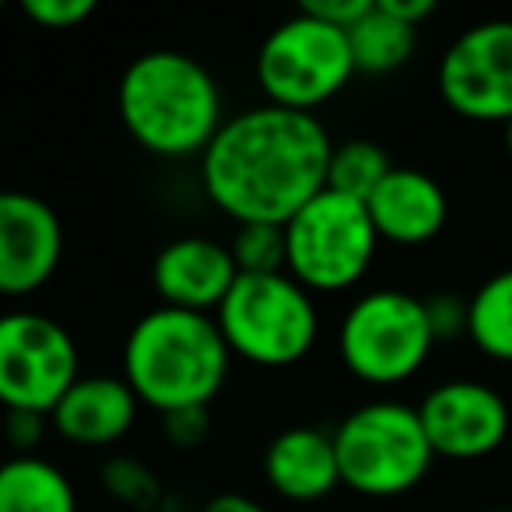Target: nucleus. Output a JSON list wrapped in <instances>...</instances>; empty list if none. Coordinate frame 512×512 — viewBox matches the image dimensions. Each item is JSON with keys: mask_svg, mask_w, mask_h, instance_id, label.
<instances>
[{"mask_svg": "<svg viewBox=\"0 0 512 512\" xmlns=\"http://www.w3.org/2000/svg\"><path fill=\"white\" fill-rule=\"evenodd\" d=\"M239 274L285 271V225H239L228 242Z\"/></svg>", "mask_w": 512, "mask_h": 512, "instance_id": "412c9836", "label": "nucleus"}, {"mask_svg": "<svg viewBox=\"0 0 512 512\" xmlns=\"http://www.w3.org/2000/svg\"><path fill=\"white\" fill-rule=\"evenodd\" d=\"M235 278L239 267L232 260V249L207 235H183L165 242L151 264V285L162 306L190 309V313H214Z\"/></svg>", "mask_w": 512, "mask_h": 512, "instance_id": "ddd939ff", "label": "nucleus"}, {"mask_svg": "<svg viewBox=\"0 0 512 512\" xmlns=\"http://www.w3.org/2000/svg\"><path fill=\"white\" fill-rule=\"evenodd\" d=\"M379 235L362 200L320 190L285 221V271L306 292H348L369 274Z\"/></svg>", "mask_w": 512, "mask_h": 512, "instance_id": "423d86ee", "label": "nucleus"}, {"mask_svg": "<svg viewBox=\"0 0 512 512\" xmlns=\"http://www.w3.org/2000/svg\"><path fill=\"white\" fill-rule=\"evenodd\" d=\"M365 207H369L379 242L386 239L397 246H421L435 239L449 218V200L439 179L421 169H407V165H393V172L376 186Z\"/></svg>", "mask_w": 512, "mask_h": 512, "instance_id": "4468645a", "label": "nucleus"}, {"mask_svg": "<svg viewBox=\"0 0 512 512\" xmlns=\"http://www.w3.org/2000/svg\"><path fill=\"white\" fill-rule=\"evenodd\" d=\"M330 151L334 141L313 113L264 102L225 116L200 155V186L239 225H285L327 190Z\"/></svg>", "mask_w": 512, "mask_h": 512, "instance_id": "f257e3e1", "label": "nucleus"}, {"mask_svg": "<svg viewBox=\"0 0 512 512\" xmlns=\"http://www.w3.org/2000/svg\"><path fill=\"white\" fill-rule=\"evenodd\" d=\"M137 393L123 376H81L50 411V425L74 446H113L134 428Z\"/></svg>", "mask_w": 512, "mask_h": 512, "instance_id": "2eb2a0df", "label": "nucleus"}, {"mask_svg": "<svg viewBox=\"0 0 512 512\" xmlns=\"http://www.w3.org/2000/svg\"><path fill=\"white\" fill-rule=\"evenodd\" d=\"M46 428H50V414L36 411H8L4 418V439L15 449V456H32L46 439Z\"/></svg>", "mask_w": 512, "mask_h": 512, "instance_id": "a878e982", "label": "nucleus"}, {"mask_svg": "<svg viewBox=\"0 0 512 512\" xmlns=\"http://www.w3.org/2000/svg\"><path fill=\"white\" fill-rule=\"evenodd\" d=\"M418 418L435 456L481 460L505 442L512 414L505 397L481 379H449L425 393Z\"/></svg>", "mask_w": 512, "mask_h": 512, "instance_id": "9b49d317", "label": "nucleus"}, {"mask_svg": "<svg viewBox=\"0 0 512 512\" xmlns=\"http://www.w3.org/2000/svg\"><path fill=\"white\" fill-rule=\"evenodd\" d=\"M341 484L369 498H393L418 488L435 463L418 407L369 400L334 428Z\"/></svg>", "mask_w": 512, "mask_h": 512, "instance_id": "39448f33", "label": "nucleus"}, {"mask_svg": "<svg viewBox=\"0 0 512 512\" xmlns=\"http://www.w3.org/2000/svg\"><path fill=\"white\" fill-rule=\"evenodd\" d=\"M22 11L43 29H74L95 15V0H25Z\"/></svg>", "mask_w": 512, "mask_h": 512, "instance_id": "b1692460", "label": "nucleus"}, {"mask_svg": "<svg viewBox=\"0 0 512 512\" xmlns=\"http://www.w3.org/2000/svg\"><path fill=\"white\" fill-rule=\"evenodd\" d=\"M369 8H372V0H302L299 4V11H306V15L320 18V22L334 25V29H344V32H348Z\"/></svg>", "mask_w": 512, "mask_h": 512, "instance_id": "bb28decb", "label": "nucleus"}, {"mask_svg": "<svg viewBox=\"0 0 512 512\" xmlns=\"http://www.w3.org/2000/svg\"><path fill=\"white\" fill-rule=\"evenodd\" d=\"M390 172L393 162L383 144L369 141V137H351V141L334 144V151H330L327 190L344 193V197L365 204Z\"/></svg>", "mask_w": 512, "mask_h": 512, "instance_id": "aec40b11", "label": "nucleus"}, {"mask_svg": "<svg viewBox=\"0 0 512 512\" xmlns=\"http://www.w3.org/2000/svg\"><path fill=\"white\" fill-rule=\"evenodd\" d=\"M502 130H505V151H509V158H512V120L505 123Z\"/></svg>", "mask_w": 512, "mask_h": 512, "instance_id": "c756f323", "label": "nucleus"}, {"mask_svg": "<svg viewBox=\"0 0 512 512\" xmlns=\"http://www.w3.org/2000/svg\"><path fill=\"white\" fill-rule=\"evenodd\" d=\"M200 512H267V509L256 498L242 495V491H221V495L207 498L200 505Z\"/></svg>", "mask_w": 512, "mask_h": 512, "instance_id": "c85d7f7f", "label": "nucleus"}, {"mask_svg": "<svg viewBox=\"0 0 512 512\" xmlns=\"http://www.w3.org/2000/svg\"><path fill=\"white\" fill-rule=\"evenodd\" d=\"M214 323L232 355L267 369L295 365L320 337L313 292H306L288 271L239 274L214 309Z\"/></svg>", "mask_w": 512, "mask_h": 512, "instance_id": "20e7f679", "label": "nucleus"}, {"mask_svg": "<svg viewBox=\"0 0 512 512\" xmlns=\"http://www.w3.org/2000/svg\"><path fill=\"white\" fill-rule=\"evenodd\" d=\"M348 32L320 22V18L295 11L267 32L256 53V81L271 106L313 113L316 106L344 92L355 78Z\"/></svg>", "mask_w": 512, "mask_h": 512, "instance_id": "6e6552de", "label": "nucleus"}, {"mask_svg": "<svg viewBox=\"0 0 512 512\" xmlns=\"http://www.w3.org/2000/svg\"><path fill=\"white\" fill-rule=\"evenodd\" d=\"M64 225L53 204L25 190H0V295H32L57 274Z\"/></svg>", "mask_w": 512, "mask_h": 512, "instance_id": "f8f14e48", "label": "nucleus"}, {"mask_svg": "<svg viewBox=\"0 0 512 512\" xmlns=\"http://www.w3.org/2000/svg\"><path fill=\"white\" fill-rule=\"evenodd\" d=\"M467 337L481 355L512 362V267L481 281L467 299Z\"/></svg>", "mask_w": 512, "mask_h": 512, "instance_id": "6ab92c4d", "label": "nucleus"}, {"mask_svg": "<svg viewBox=\"0 0 512 512\" xmlns=\"http://www.w3.org/2000/svg\"><path fill=\"white\" fill-rule=\"evenodd\" d=\"M348 46H351V57H355V71L390 74L400 71L414 57L418 29L393 18L390 11H383L372 0V8L348 29Z\"/></svg>", "mask_w": 512, "mask_h": 512, "instance_id": "a211bd4d", "label": "nucleus"}, {"mask_svg": "<svg viewBox=\"0 0 512 512\" xmlns=\"http://www.w3.org/2000/svg\"><path fill=\"white\" fill-rule=\"evenodd\" d=\"M207 407H179V411L162 414V432L176 449H193L207 439Z\"/></svg>", "mask_w": 512, "mask_h": 512, "instance_id": "393cba45", "label": "nucleus"}, {"mask_svg": "<svg viewBox=\"0 0 512 512\" xmlns=\"http://www.w3.org/2000/svg\"><path fill=\"white\" fill-rule=\"evenodd\" d=\"M379 8L390 11L393 18H400V22L414 25L418 29L425 18L435 15V0H376Z\"/></svg>", "mask_w": 512, "mask_h": 512, "instance_id": "cd10ccee", "label": "nucleus"}, {"mask_svg": "<svg viewBox=\"0 0 512 512\" xmlns=\"http://www.w3.org/2000/svg\"><path fill=\"white\" fill-rule=\"evenodd\" d=\"M71 330L53 316L15 309L0 316V407L50 414L81 379Z\"/></svg>", "mask_w": 512, "mask_h": 512, "instance_id": "1a4fd4ad", "label": "nucleus"}, {"mask_svg": "<svg viewBox=\"0 0 512 512\" xmlns=\"http://www.w3.org/2000/svg\"><path fill=\"white\" fill-rule=\"evenodd\" d=\"M435 348L425 299L400 288L358 295L337 330L344 369L369 386L407 383Z\"/></svg>", "mask_w": 512, "mask_h": 512, "instance_id": "0eeeda50", "label": "nucleus"}, {"mask_svg": "<svg viewBox=\"0 0 512 512\" xmlns=\"http://www.w3.org/2000/svg\"><path fill=\"white\" fill-rule=\"evenodd\" d=\"M232 369V351L211 313L158 306L123 341V379L158 414L207 407Z\"/></svg>", "mask_w": 512, "mask_h": 512, "instance_id": "7ed1b4c3", "label": "nucleus"}, {"mask_svg": "<svg viewBox=\"0 0 512 512\" xmlns=\"http://www.w3.org/2000/svg\"><path fill=\"white\" fill-rule=\"evenodd\" d=\"M439 95L474 123L512 120V18L463 29L439 60Z\"/></svg>", "mask_w": 512, "mask_h": 512, "instance_id": "9d476101", "label": "nucleus"}, {"mask_svg": "<svg viewBox=\"0 0 512 512\" xmlns=\"http://www.w3.org/2000/svg\"><path fill=\"white\" fill-rule=\"evenodd\" d=\"M484 512H512V505H495V509H484Z\"/></svg>", "mask_w": 512, "mask_h": 512, "instance_id": "7c9ffc66", "label": "nucleus"}, {"mask_svg": "<svg viewBox=\"0 0 512 512\" xmlns=\"http://www.w3.org/2000/svg\"><path fill=\"white\" fill-rule=\"evenodd\" d=\"M425 313H428V327H432L435 344L467 337V299H460V295H453V292L428 295Z\"/></svg>", "mask_w": 512, "mask_h": 512, "instance_id": "5701e85b", "label": "nucleus"}, {"mask_svg": "<svg viewBox=\"0 0 512 512\" xmlns=\"http://www.w3.org/2000/svg\"><path fill=\"white\" fill-rule=\"evenodd\" d=\"M102 484L113 491L116 498L130 505H155L158 498V481L141 460H130V456H113V460L102 467Z\"/></svg>", "mask_w": 512, "mask_h": 512, "instance_id": "4be33fe9", "label": "nucleus"}, {"mask_svg": "<svg viewBox=\"0 0 512 512\" xmlns=\"http://www.w3.org/2000/svg\"><path fill=\"white\" fill-rule=\"evenodd\" d=\"M116 106L127 134L158 158L204 155L225 123L214 74L183 50H148L130 60Z\"/></svg>", "mask_w": 512, "mask_h": 512, "instance_id": "f03ea898", "label": "nucleus"}, {"mask_svg": "<svg viewBox=\"0 0 512 512\" xmlns=\"http://www.w3.org/2000/svg\"><path fill=\"white\" fill-rule=\"evenodd\" d=\"M0 512H78V491L46 456H8L0 463Z\"/></svg>", "mask_w": 512, "mask_h": 512, "instance_id": "f3484780", "label": "nucleus"}, {"mask_svg": "<svg viewBox=\"0 0 512 512\" xmlns=\"http://www.w3.org/2000/svg\"><path fill=\"white\" fill-rule=\"evenodd\" d=\"M264 477L288 502H313L341 484L334 453V432L313 425H292L264 449Z\"/></svg>", "mask_w": 512, "mask_h": 512, "instance_id": "dca6fc26", "label": "nucleus"}]
</instances>
